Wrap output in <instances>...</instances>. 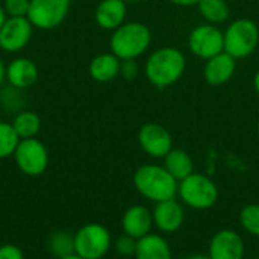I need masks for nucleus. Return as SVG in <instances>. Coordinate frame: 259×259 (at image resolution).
I'll use <instances>...</instances> for the list:
<instances>
[{"label": "nucleus", "mask_w": 259, "mask_h": 259, "mask_svg": "<svg viewBox=\"0 0 259 259\" xmlns=\"http://www.w3.org/2000/svg\"><path fill=\"white\" fill-rule=\"evenodd\" d=\"M153 225L161 234H175L185 223V209L182 202L168 199L159 203H155L153 209Z\"/></svg>", "instance_id": "13"}, {"label": "nucleus", "mask_w": 259, "mask_h": 259, "mask_svg": "<svg viewBox=\"0 0 259 259\" xmlns=\"http://www.w3.org/2000/svg\"><path fill=\"white\" fill-rule=\"evenodd\" d=\"M5 80H6V65H5L3 59L0 58V88H2Z\"/></svg>", "instance_id": "31"}, {"label": "nucleus", "mask_w": 259, "mask_h": 259, "mask_svg": "<svg viewBox=\"0 0 259 259\" xmlns=\"http://www.w3.org/2000/svg\"><path fill=\"white\" fill-rule=\"evenodd\" d=\"M206 255L209 259H244V238L234 229H220L211 237Z\"/></svg>", "instance_id": "12"}, {"label": "nucleus", "mask_w": 259, "mask_h": 259, "mask_svg": "<svg viewBox=\"0 0 259 259\" xmlns=\"http://www.w3.org/2000/svg\"><path fill=\"white\" fill-rule=\"evenodd\" d=\"M188 49L194 56L205 61L225 52L223 30L209 23L196 26L188 35Z\"/></svg>", "instance_id": "9"}, {"label": "nucleus", "mask_w": 259, "mask_h": 259, "mask_svg": "<svg viewBox=\"0 0 259 259\" xmlns=\"http://www.w3.org/2000/svg\"><path fill=\"white\" fill-rule=\"evenodd\" d=\"M135 259H173L170 243L161 234L150 232L137 241Z\"/></svg>", "instance_id": "18"}, {"label": "nucleus", "mask_w": 259, "mask_h": 259, "mask_svg": "<svg viewBox=\"0 0 259 259\" xmlns=\"http://www.w3.org/2000/svg\"><path fill=\"white\" fill-rule=\"evenodd\" d=\"M30 0H5L3 8L8 17H27Z\"/></svg>", "instance_id": "27"}, {"label": "nucleus", "mask_w": 259, "mask_h": 259, "mask_svg": "<svg viewBox=\"0 0 259 259\" xmlns=\"http://www.w3.org/2000/svg\"><path fill=\"white\" fill-rule=\"evenodd\" d=\"M38 67L36 64L24 56L12 59L6 65V80L9 87L17 90H27L33 87L38 80Z\"/></svg>", "instance_id": "16"}, {"label": "nucleus", "mask_w": 259, "mask_h": 259, "mask_svg": "<svg viewBox=\"0 0 259 259\" xmlns=\"http://www.w3.org/2000/svg\"><path fill=\"white\" fill-rule=\"evenodd\" d=\"M71 0H30L27 18L35 29L52 30L67 18Z\"/></svg>", "instance_id": "8"}, {"label": "nucleus", "mask_w": 259, "mask_h": 259, "mask_svg": "<svg viewBox=\"0 0 259 259\" xmlns=\"http://www.w3.org/2000/svg\"><path fill=\"white\" fill-rule=\"evenodd\" d=\"M62 259H83V258H80V256H77L76 253H73V255H70V256H67V258H62Z\"/></svg>", "instance_id": "35"}, {"label": "nucleus", "mask_w": 259, "mask_h": 259, "mask_svg": "<svg viewBox=\"0 0 259 259\" xmlns=\"http://www.w3.org/2000/svg\"><path fill=\"white\" fill-rule=\"evenodd\" d=\"M8 20V14H6V11H5V8H3V5H0V27L5 24V21Z\"/></svg>", "instance_id": "33"}, {"label": "nucleus", "mask_w": 259, "mask_h": 259, "mask_svg": "<svg viewBox=\"0 0 259 259\" xmlns=\"http://www.w3.org/2000/svg\"><path fill=\"white\" fill-rule=\"evenodd\" d=\"M127 3L123 0H100L94 11L96 24L103 30H115L126 21Z\"/></svg>", "instance_id": "17"}, {"label": "nucleus", "mask_w": 259, "mask_h": 259, "mask_svg": "<svg viewBox=\"0 0 259 259\" xmlns=\"http://www.w3.org/2000/svg\"><path fill=\"white\" fill-rule=\"evenodd\" d=\"M126 3H138V2H143V0H123Z\"/></svg>", "instance_id": "36"}, {"label": "nucleus", "mask_w": 259, "mask_h": 259, "mask_svg": "<svg viewBox=\"0 0 259 259\" xmlns=\"http://www.w3.org/2000/svg\"><path fill=\"white\" fill-rule=\"evenodd\" d=\"M138 144L141 150L155 159H164L175 147L170 131L159 123H146L138 131Z\"/></svg>", "instance_id": "10"}, {"label": "nucleus", "mask_w": 259, "mask_h": 259, "mask_svg": "<svg viewBox=\"0 0 259 259\" xmlns=\"http://www.w3.org/2000/svg\"><path fill=\"white\" fill-rule=\"evenodd\" d=\"M12 158L17 168L29 178L41 176L49 167V150L36 137L20 140Z\"/></svg>", "instance_id": "7"}, {"label": "nucleus", "mask_w": 259, "mask_h": 259, "mask_svg": "<svg viewBox=\"0 0 259 259\" xmlns=\"http://www.w3.org/2000/svg\"><path fill=\"white\" fill-rule=\"evenodd\" d=\"M252 83H253V90H255V93L259 96V68L255 71V74H253V80H252Z\"/></svg>", "instance_id": "32"}, {"label": "nucleus", "mask_w": 259, "mask_h": 259, "mask_svg": "<svg viewBox=\"0 0 259 259\" xmlns=\"http://www.w3.org/2000/svg\"><path fill=\"white\" fill-rule=\"evenodd\" d=\"M184 259H209V256H208V255H205V253H193V255L185 256Z\"/></svg>", "instance_id": "34"}, {"label": "nucleus", "mask_w": 259, "mask_h": 259, "mask_svg": "<svg viewBox=\"0 0 259 259\" xmlns=\"http://www.w3.org/2000/svg\"><path fill=\"white\" fill-rule=\"evenodd\" d=\"M168 2L173 3V5H176V6L187 8V6H197L200 0H168Z\"/></svg>", "instance_id": "30"}, {"label": "nucleus", "mask_w": 259, "mask_h": 259, "mask_svg": "<svg viewBox=\"0 0 259 259\" xmlns=\"http://www.w3.org/2000/svg\"><path fill=\"white\" fill-rule=\"evenodd\" d=\"M20 143V137L11 123L0 120V159L11 158Z\"/></svg>", "instance_id": "24"}, {"label": "nucleus", "mask_w": 259, "mask_h": 259, "mask_svg": "<svg viewBox=\"0 0 259 259\" xmlns=\"http://www.w3.org/2000/svg\"><path fill=\"white\" fill-rule=\"evenodd\" d=\"M0 259H24L23 250L14 244L0 246Z\"/></svg>", "instance_id": "29"}, {"label": "nucleus", "mask_w": 259, "mask_h": 259, "mask_svg": "<svg viewBox=\"0 0 259 259\" xmlns=\"http://www.w3.org/2000/svg\"><path fill=\"white\" fill-rule=\"evenodd\" d=\"M153 228V214L152 209H149L146 205H132L121 215L123 234L135 240L149 235Z\"/></svg>", "instance_id": "14"}, {"label": "nucleus", "mask_w": 259, "mask_h": 259, "mask_svg": "<svg viewBox=\"0 0 259 259\" xmlns=\"http://www.w3.org/2000/svg\"><path fill=\"white\" fill-rule=\"evenodd\" d=\"M152 44V32L141 21H124L112 30L109 38L111 52L121 61L141 58Z\"/></svg>", "instance_id": "3"}, {"label": "nucleus", "mask_w": 259, "mask_h": 259, "mask_svg": "<svg viewBox=\"0 0 259 259\" xmlns=\"http://www.w3.org/2000/svg\"><path fill=\"white\" fill-rule=\"evenodd\" d=\"M219 196L217 184L203 173L194 171L178 184L179 200L182 205L196 211L211 209L219 202Z\"/></svg>", "instance_id": "4"}, {"label": "nucleus", "mask_w": 259, "mask_h": 259, "mask_svg": "<svg viewBox=\"0 0 259 259\" xmlns=\"http://www.w3.org/2000/svg\"><path fill=\"white\" fill-rule=\"evenodd\" d=\"M223 35L225 52L237 61L249 58L258 49L259 26L250 18H237L231 21Z\"/></svg>", "instance_id": "5"}, {"label": "nucleus", "mask_w": 259, "mask_h": 259, "mask_svg": "<svg viewBox=\"0 0 259 259\" xmlns=\"http://www.w3.org/2000/svg\"><path fill=\"white\" fill-rule=\"evenodd\" d=\"M197 8L203 20L209 24H223L231 17V6L226 0H200Z\"/></svg>", "instance_id": "22"}, {"label": "nucleus", "mask_w": 259, "mask_h": 259, "mask_svg": "<svg viewBox=\"0 0 259 259\" xmlns=\"http://www.w3.org/2000/svg\"><path fill=\"white\" fill-rule=\"evenodd\" d=\"M33 29L27 17H8L0 27V50L6 53L21 52L29 44Z\"/></svg>", "instance_id": "11"}, {"label": "nucleus", "mask_w": 259, "mask_h": 259, "mask_svg": "<svg viewBox=\"0 0 259 259\" xmlns=\"http://www.w3.org/2000/svg\"><path fill=\"white\" fill-rule=\"evenodd\" d=\"M137 241L138 240H135V238L126 235V234H121L112 243V246H114V249H115V252L118 255H121V256H134L135 250H137Z\"/></svg>", "instance_id": "26"}, {"label": "nucleus", "mask_w": 259, "mask_h": 259, "mask_svg": "<svg viewBox=\"0 0 259 259\" xmlns=\"http://www.w3.org/2000/svg\"><path fill=\"white\" fill-rule=\"evenodd\" d=\"M11 124L15 129V132L20 137V140L35 138L39 134V131H41V118H39V115L36 112H33L30 109L18 111L14 115Z\"/></svg>", "instance_id": "21"}, {"label": "nucleus", "mask_w": 259, "mask_h": 259, "mask_svg": "<svg viewBox=\"0 0 259 259\" xmlns=\"http://www.w3.org/2000/svg\"><path fill=\"white\" fill-rule=\"evenodd\" d=\"M187 70V58L184 52L167 46L153 50L144 62L146 79L158 90L175 85Z\"/></svg>", "instance_id": "1"}, {"label": "nucleus", "mask_w": 259, "mask_h": 259, "mask_svg": "<svg viewBox=\"0 0 259 259\" xmlns=\"http://www.w3.org/2000/svg\"><path fill=\"white\" fill-rule=\"evenodd\" d=\"M112 235L100 223L83 225L74 234V253L83 259H102L112 247Z\"/></svg>", "instance_id": "6"}, {"label": "nucleus", "mask_w": 259, "mask_h": 259, "mask_svg": "<svg viewBox=\"0 0 259 259\" xmlns=\"http://www.w3.org/2000/svg\"><path fill=\"white\" fill-rule=\"evenodd\" d=\"M137 193L153 203L178 197V181L159 164L140 165L132 178Z\"/></svg>", "instance_id": "2"}, {"label": "nucleus", "mask_w": 259, "mask_h": 259, "mask_svg": "<svg viewBox=\"0 0 259 259\" xmlns=\"http://www.w3.org/2000/svg\"><path fill=\"white\" fill-rule=\"evenodd\" d=\"M140 73V65L137 62V59H124L121 61L120 65V76L124 77L126 80H132L138 76Z\"/></svg>", "instance_id": "28"}, {"label": "nucleus", "mask_w": 259, "mask_h": 259, "mask_svg": "<svg viewBox=\"0 0 259 259\" xmlns=\"http://www.w3.org/2000/svg\"><path fill=\"white\" fill-rule=\"evenodd\" d=\"M162 165L178 182H181L182 179H185L191 173H194V161H193L191 155L187 150L178 149V147H173L165 155Z\"/></svg>", "instance_id": "20"}, {"label": "nucleus", "mask_w": 259, "mask_h": 259, "mask_svg": "<svg viewBox=\"0 0 259 259\" xmlns=\"http://www.w3.org/2000/svg\"><path fill=\"white\" fill-rule=\"evenodd\" d=\"M50 253L56 259H62L74 253V234L67 231H56L47 241Z\"/></svg>", "instance_id": "23"}, {"label": "nucleus", "mask_w": 259, "mask_h": 259, "mask_svg": "<svg viewBox=\"0 0 259 259\" xmlns=\"http://www.w3.org/2000/svg\"><path fill=\"white\" fill-rule=\"evenodd\" d=\"M238 220L246 234L259 238V203L244 205L240 211Z\"/></svg>", "instance_id": "25"}, {"label": "nucleus", "mask_w": 259, "mask_h": 259, "mask_svg": "<svg viewBox=\"0 0 259 259\" xmlns=\"http://www.w3.org/2000/svg\"><path fill=\"white\" fill-rule=\"evenodd\" d=\"M120 65L121 59H118L112 52L100 53L91 59L88 65V73L93 80L99 83H106L120 76Z\"/></svg>", "instance_id": "19"}, {"label": "nucleus", "mask_w": 259, "mask_h": 259, "mask_svg": "<svg viewBox=\"0 0 259 259\" xmlns=\"http://www.w3.org/2000/svg\"><path fill=\"white\" fill-rule=\"evenodd\" d=\"M256 134H258V138H259V120H258V126H256Z\"/></svg>", "instance_id": "37"}, {"label": "nucleus", "mask_w": 259, "mask_h": 259, "mask_svg": "<svg viewBox=\"0 0 259 259\" xmlns=\"http://www.w3.org/2000/svg\"><path fill=\"white\" fill-rule=\"evenodd\" d=\"M237 59L229 53L222 52L205 61L203 67V79L211 87H223L226 85L235 74Z\"/></svg>", "instance_id": "15"}]
</instances>
